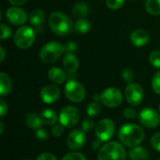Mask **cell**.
I'll return each instance as SVG.
<instances>
[{"mask_svg": "<svg viewBox=\"0 0 160 160\" xmlns=\"http://www.w3.org/2000/svg\"><path fill=\"white\" fill-rule=\"evenodd\" d=\"M144 136L142 128L132 123L123 125L118 131V138L122 144L130 148L140 145L144 140Z\"/></svg>", "mask_w": 160, "mask_h": 160, "instance_id": "obj_1", "label": "cell"}, {"mask_svg": "<svg viewBox=\"0 0 160 160\" xmlns=\"http://www.w3.org/2000/svg\"><path fill=\"white\" fill-rule=\"evenodd\" d=\"M49 25L51 30L57 36H68L74 27L70 18L60 11H54L50 15Z\"/></svg>", "mask_w": 160, "mask_h": 160, "instance_id": "obj_2", "label": "cell"}, {"mask_svg": "<svg viewBox=\"0 0 160 160\" xmlns=\"http://www.w3.org/2000/svg\"><path fill=\"white\" fill-rule=\"evenodd\" d=\"M126 149L118 142H109L105 143L98 151V160H125Z\"/></svg>", "mask_w": 160, "mask_h": 160, "instance_id": "obj_3", "label": "cell"}, {"mask_svg": "<svg viewBox=\"0 0 160 160\" xmlns=\"http://www.w3.org/2000/svg\"><path fill=\"white\" fill-rule=\"evenodd\" d=\"M95 101H100L108 108H116L123 101V95L116 87H108L101 94H94Z\"/></svg>", "mask_w": 160, "mask_h": 160, "instance_id": "obj_4", "label": "cell"}, {"mask_svg": "<svg viewBox=\"0 0 160 160\" xmlns=\"http://www.w3.org/2000/svg\"><path fill=\"white\" fill-rule=\"evenodd\" d=\"M65 52L64 45L58 41H50L40 50V60L45 64H52L56 62Z\"/></svg>", "mask_w": 160, "mask_h": 160, "instance_id": "obj_5", "label": "cell"}, {"mask_svg": "<svg viewBox=\"0 0 160 160\" xmlns=\"http://www.w3.org/2000/svg\"><path fill=\"white\" fill-rule=\"evenodd\" d=\"M36 40L35 30L27 25L20 27L14 35L13 41L15 45L20 49L30 48Z\"/></svg>", "mask_w": 160, "mask_h": 160, "instance_id": "obj_6", "label": "cell"}, {"mask_svg": "<svg viewBox=\"0 0 160 160\" xmlns=\"http://www.w3.org/2000/svg\"><path fill=\"white\" fill-rule=\"evenodd\" d=\"M65 94L68 100L74 103H80L85 98V89L79 82L69 80L65 85Z\"/></svg>", "mask_w": 160, "mask_h": 160, "instance_id": "obj_7", "label": "cell"}, {"mask_svg": "<svg viewBox=\"0 0 160 160\" xmlns=\"http://www.w3.org/2000/svg\"><path fill=\"white\" fill-rule=\"evenodd\" d=\"M80 112L79 110L71 105L65 106L59 113V122L65 128H73L80 121Z\"/></svg>", "mask_w": 160, "mask_h": 160, "instance_id": "obj_8", "label": "cell"}, {"mask_svg": "<svg viewBox=\"0 0 160 160\" xmlns=\"http://www.w3.org/2000/svg\"><path fill=\"white\" fill-rule=\"evenodd\" d=\"M115 126L112 120L105 118L100 120L95 128V135L97 139L102 142H106L112 139L114 135Z\"/></svg>", "mask_w": 160, "mask_h": 160, "instance_id": "obj_9", "label": "cell"}, {"mask_svg": "<svg viewBox=\"0 0 160 160\" xmlns=\"http://www.w3.org/2000/svg\"><path fill=\"white\" fill-rule=\"evenodd\" d=\"M144 97L143 88L137 82L129 83L125 89V98L127 101L132 106H139Z\"/></svg>", "mask_w": 160, "mask_h": 160, "instance_id": "obj_10", "label": "cell"}, {"mask_svg": "<svg viewBox=\"0 0 160 160\" xmlns=\"http://www.w3.org/2000/svg\"><path fill=\"white\" fill-rule=\"evenodd\" d=\"M139 121L146 128H155L160 124V116L156 110L146 107L140 112Z\"/></svg>", "mask_w": 160, "mask_h": 160, "instance_id": "obj_11", "label": "cell"}, {"mask_svg": "<svg viewBox=\"0 0 160 160\" xmlns=\"http://www.w3.org/2000/svg\"><path fill=\"white\" fill-rule=\"evenodd\" d=\"M86 142V134L82 129L72 130L67 139V145L71 150H80Z\"/></svg>", "mask_w": 160, "mask_h": 160, "instance_id": "obj_12", "label": "cell"}, {"mask_svg": "<svg viewBox=\"0 0 160 160\" xmlns=\"http://www.w3.org/2000/svg\"><path fill=\"white\" fill-rule=\"evenodd\" d=\"M6 19L14 25H22L27 21V14L26 12L16 6L11 7L6 10Z\"/></svg>", "mask_w": 160, "mask_h": 160, "instance_id": "obj_13", "label": "cell"}, {"mask_svg": "<svg viewBox=\"0 0 160 160\" xmlns=\"http://www.w3.org/2000/svg\"><path fill=\"white\" fill-rule=\"evenodd\" d=\"M60 97V89L54 84H48L42 87L40 91V98L44 103L52 104L58 100Z\"/></svg>", "mask_w": 160, "mask_h": 160, "instance_id": "obj_14", "label": "cell"}, {"mask_svg": "<svg viewBox=\"0 0 160 160\" xmlns=\"http://www.w3.org/2000/svg\"><path fill=\"white\" fill-rule=\"evenodd\" d=\"M130 41L136 47H142L150 41V35L143 29H136L130 35Z\"/></svg>", "mask_w": 160, "mask_h": 160, "instance_id": "obj_15", "label": "cell"}, {"mask_svg": "<svg viewBox=\"0 0 160 160\" xmlns=\"http://www.w3.org/2000/svg\"><path fill=\"white\" fill-rule=\"evenodd\" d=\"M63 66L69 73H74L79 68V60L72 52H66L63 58Z\"/></svg>", "mask_w": 160, "mask_h": 160, "instance_id": "obj_16", "label": "cell"}, {"mask_svg": "<svg viewBox=\"0 0 160 160\" xmlns=\"http://www.w3.org/2000/svg\"><path fill=\"white\" fill-rule=\"evenodd\" d=\"M48 77H49L51 82L57 83V84H60V83H63L66 82L68 76H67V73L63 69H61L60 68L52 67L48 71Z\"/></svg>", "mask_w": 160, "mask_h": 160, "instance_id": "obj_17", "label": "cell"}, {"mask_svg": "<svg viewBox=\"0 0 160 160\" xmlns=\"http://www.w3.org/2000/svg\"><path fill=\"white\" fill-rule=\"evenodd\" d=\"M128 157L131 160H148L149 152L142 146H135L128 152Z\"/></svg>", "mask_w": 160, "mask_h": 160, "instance_id": "obj_18", "label": "cell"}, {"mask_svg": "<svg viewBox=\"0 0 160 160\" xmlns=\"http://www.w3.org/2000/svg\"><path fill=\"white\" fill-rule=\"evenodd\" d=\"M11 87L12 84L9 76L5 72H1L0 73V96L1 97L8 96L11 91Z\"/></svg>", "mask_w": 160, "mask_h": 160, "instance_id": "obj_19", "label": "cell"}, {"mask_svg": "<svg viewBox=\"0 0 160 160\" xmlns=\"http://www.w3.org/2000/svg\"><path fill=\"white\" fill-rule=\"evenodd\" d=\"M40 117L43 124L47 126H54L56 125L57 120H59L55 112L51 109H45L44 111H42L40 113Z\"/></svg>", "mask_w": 160, "mask_h": 160, "instance_id": "obj_20", "label": "cell"}, {"mask_svg": "<svg viewBox=\"0 0 160 160\" xmlns=\"http://www.w3.org/2000/svg\"><path fill=\"white\" fill-rule=\"evenodd\" d=\"M45 20V13L42 9L39 8H36L34 9L29 16V22L32 25L38 27L39 25H41L43 23Z\"/></svg>", "mask_w": 160, "mask_h": 160, "instance_id": "obj_21", "label": "cell"}, {"mask_svg": "<svg viewBox=\"0 0 160 160\" xmlns=\"http://www.w3.org/2000/svg\"><path fill=\"white\" fill-rule=\"evenodd\" d=\"M25 121L27 126L32 129H38L41 128V126L43 125L40 115H38L36 112H29L25 117Z\"/></svg>", "mask_w": 160, "mask_h": 160, "instance_id": "obj_22", "label": "cell"}, {"mask_svg": "<svg viewBox=\"0 0 160 160\" xmlns=\"http://www.w3.org/2000/svg\"><path fill=\"white\" fill-rule=\"evenodd\" d=\"M89 13V6L85 2L77 3L72 8V14L74 17L79 19H83Z\"/></svg>", "mask_w": 160, "mask_h": 160, "instance_id": "obj_23", "label": "cell"}, {"mask_svg": "<svg viewBox=\"0 0 160 160\" xmlns=\"http://www.w3.org/2000/svg\"><path fill=\"white\" fill-rule=\"evenodd\" d=\"M75 32L78 34H87L92 29L91 22L86 19H79L75 23Z\"/></svg>", "mask_w": 160, "mask_h": 160, "instance_id": "obj_24", "label": "cell"}, {"mask_svg": "<svg viewBox=\"0 0 160 160\" xmlns=\"http://www.w3.org/2000/svg\"><path fill=\"white\" fill-rule=\"evenodd\" d=\"M145 8L152 15H160V0H146Z\"/></svg>", "mask_w": 160, "mask_h": 160, "instance_id": "obj_25", "label": "cell"}, {"mask_svg": "<svg viewBox=\"0 0 160 160\" xmlns=\"http://www.w3.org/2000/svg\"><path fill=\"white\" fill-rule=\"evenodd\" d=\"M101 112V104L99 101H93L89 103L86 107V113L90 117H95L98 115Z\"/></svg>", "mask_w": 160, "mask_h": 160, "instance_id": "obj_26", "label": "cell"}, {"mask_svg": "<svg viewBox=\"0 0 160 160\" xmlns=\"http://www.w3.org/2000/svg\"><path fill=\"white\" fill-rule=\"evenodd\" d=\"M150 64L157 68H160V51H153L149 55Z\"/></svg>", "mask_w": 160, "mask_h": 160, "instance_id": "obj_27", "label": "cell"}, {"mask_svg": "<svg viewBox=\"0 0 160 160\" xmlns=\"http://www.w3.org/2000/svg\"><path fill=\"white\" fill-rule=\"evenodd\" d=\"M122 77H123L124 81L129 84V83H132V82H134L135 74H134V72H133V70H132L131 68H124L123 71H122Z\"/></svg>", "mask_w": 160, "mask_h": 160, "instance_id": "obj_28", "label": "cell"}, {"mask_svg": "<svg viewBox=\"0 0 160 160\" xmlns=\"http://www.w3.org/2000/svg\"><path fill=\"white\" fill-rule=\"evenodd\" d=\"M126 0H106V5L110 9L117 10L122 8Z\"/></svg>", "mask_w": 160, "mask_h": 160, "instance_id": "obj_29", "label": "cell"}, {"mask_svg": "<svg viewBox=\"0 0 160 160\" xmlns=\"http://www.w3.org/2000/svg\"><path fill=\"white\" fill-rule=\"evenodd\" d=\"M152 88L154 92L158 95H160V70L158 71L152 80Z\"/></svg>", "mask_w": 160, "mask_h": 160, "instance_id": "obj_30", "label": "cell"}, {"mask_svg": "<svg viewBox=\"0 0 160 160\" xmlns=\"http://www.w3.org/2000/svg\"><path fill=\"white\" fill-rule=\"evenodd\" d=\"M0 30H1V35H0V39H1V40L8 39V38H9L11 37V35H12L11 29H10L8 25H6V24H4V23H2V24L0 25Z\"/></svg>", "mask_w": 160, "mask_h": 160, "instance_id": "obj_31", "label": "cell"}, {"mask_svg": "<svg viewBox=\"0 0 160 160\" xmlns=\"http://www.w3.org/2000/svg\"><path fill=\"white\" fill-rule=\"evenodd\" d=\"M35 135L37 137L38 140L41 141V142H44V141H47L49 139V132L47 129L45 128H38L36 129V132H35Z\"/></svg>", "mask_w": 160, "mask_h": 160, "instance_id": "obj_32", "label": "cell"}, {"mask_svg": "<svg viewBox=\"0 0 160 160\" xmlns=\"http://www.w3.org/2000/svg\"><path fill=\"white\" fill-rule=\"evenodd\" d=\"M62 160H87V158L81 153L72 152L69 154H67Z\"/></svg>", "mask_w": 160, "mask_h": 160, "instance_id": "obj_33", "label": "cell"}, {"mask_svg": "<svg viewBox=\"0 0 160 160\" xmlns=\"http://www.w3.org/2000/svg\"><path fill=\"white\" fill-rule=\"evenodd\" d=\"M150 143L155 150L160 152V132H157L152 136Z\"/></svg>", "mask_w": 160, "mask_h": 160, "instance_id": "obj_34", "label": "cell"}, {"mask_svg": "<svg viewBox=\"0 0 160 160\" xmlns=\"http://www.w3.org/2000/svg\"><path fill=\"white\" fill-rule=\"evenodd\" d=\"M95 127V122L92 119H85L82 123V129L86 133L92 130Z\"/></svg>", "mask_w": 160, "mask_h": 160, "instance_id": "obj_35", "label": "cell"}, {"mask_svg": "<svg viewBox=\"0 0 160 160\" xmlns=\"http://www.w3.org/2000/svg\"><path fill=\"white\" fill-rule=\"evenodd\" d=\"M52 133L54 137H60L64 133V126L63 125H54L52 128Z\"/></svg>", "mask_w": 160, "mask_h": 160, "instance_id": "obj_36", "label": "cell"}, {"mask_svg": "<svg viewBox=\"0 0 160 160\" xmlns=\"http://www.w3.org/2000/svg\"><path fill=\"white\" fill-rule=\"evenodd\" d=\"M64 48H65V52H74L77 49H78V46H77V43L74 42V41H68L67 42L65 45H64Z\"/></svg>", "mask_w": 160, "mask_h": 160, "instance_id": "obj_37", "label": "cell"}, {"mask_svg": "<svg viewBox=\"0 0 160 160\" xmlns=\"http://www.w3.org/2000/svg\"><path fill=\"white\" fill-rule=\"evenodd\" d=\"M124 116L128 119H134L137 116V112L133 108H126L124 110Z\"/></svg>", "mask_w": 160, "mask_h": 160, "instance_id": "obj_38", "label": "cell"}, {"mask_svg": "<svg viewBox=\"0 0 160 160\" xmlns=\"http://www.w3.org/2000/svg\"><path fill=\"white\" fill-rule=\"evenodd\" d=\"M36 160H57V158L54 155L51 153H42L39 156H38Z\"/></svg>", "mask_w": 160, "mask_h": 160, "instance_id": "obj_39", "label": "cell"}, {"mask_svg": "<svg viewBox=\"0 0 160 160\" xmlns=\"http://www.w3.org/2000/svg\"><path fill=\"white\" fill-rule=\"evenodd\" d=\"M8 112V104L4 99H0V115L1 117H5Z\"/></svg>", "mask_w": 160, "mask_h": 160, "instance_id": "obj_40", "label": "cell"}, {"mask_svg": "<svg viewBox=\"0 0 160 160\" xmlns=\"http://www.w3.org/2000/svg\"><path fill=\"white\" fill-rule=\"evenodd\" d=\"M10 4L16 6V7H19V6H22L23 4H25L28 0H8Z\"/></svg>", "mask_w": 160, "mask_h": 160, "instance_id": "obj_41", "label": "cell"}, {"mask_svg": "<svg viewBox=\"0 0 160 160\" xmlns=\"http://www.w3.org/2000/svg\"><path fill=\"white\" fill-rule=\"evenodd\" d=\"M101 141H99L98 139H97V140H95L93 142H92V148L94 149V150H98V149H99L100 148V146H101Z\"/></svg>", "mask_w": 160, "mask_h": 160, "instance_id": "obj_42", "label": "cell"}, {"mask_svg": "<svg viewBox=\"0 0 160 160\" xmlns=\"http://www.w3.org/2000/svg\"><path fill=\"white\" fill-rule=\"evenodd\" d=\"M0 53H1L0 62H3V61H4V59H5V51H4V49H3L2 47L0 48Z\"/></svg>", "mask_w": 160, "mask_h": 160, "instance_id": "obj_43", "label": "cell"}, {"mask_svg": "<svg viewBox=\"0 0 160 160\" xmlns=\"http://www.w3.org/2000/svg\"><path fill=\"white\" fill-rule=\"evenodd\" d=\"M3 133H4V123L0 121V135H2Z\"/></svg>", "mask_w": 160, "mask_h": 160, "instance_id": "obj_44", "label": "cell"}, {"mask_svg": "<svg viewBox=\"0 0 160 160\" xmlns=\"http://www.w3.org/2000/svg\"><path fill=\"white\" fill-rule=\"evenodd\" d=\"M158 111H159V112H160V105H159V107H158Z\"/></svg>", "mask_w": 160, "mask_h": 160, "instance_id": "obj_45", "label": "cell"}, {"mask_svg": "<svg viewBox=\"0 0 160 160\" xmlns=\"http://www.w3.org/2000/svg\"><path fill=\"white\" fill-rule=\"evenodd\" d=\"M24 160H31V159H24Z\"/></svg>", "mask_w": 160, "mask_h": 160, "instance_id": "obj_46", "label": "cell"}, {"mask_svg": "<svg viewBox=\"0 0 160 160\" xmlns=\"http://www.w3.org/2000/svg\"><path fill=\"white\" fill-rule=\"evenodd\" d=\"M131 1H134V0H131Z\"/></svg>", "mask_w": 160, "mask_h": 160, "instance_id": "obj_47", "label": "cell"}, {"mask_svg": "<svg viewBox=\"0 0 160 160\" xmlns=\"http://www.w3.org/2000/svg\"><path fill=\"white\" fill-rule=\"evenodd\" d=\"M159 160H160V158H159Z\"/></svg>", "mask_w": 160, "mask_h": 160, "instance_id": "obj_48", "label": "cell"}]
</instances>
